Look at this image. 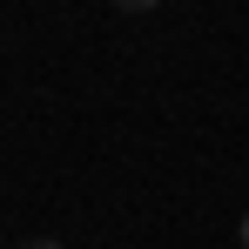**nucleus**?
<instances>
[{
	"mask_svg": "<svg viewBox=\"0 0 249 249\" xmlns=\"http://www.w3.org/2000/svg\"><path fill=\"white\" fill-rule=\"evenodd\" d=\"M20 249H61V243H20Z\"/></svg>",
	"mask_w": 249,
	"mask_h": 249,
	"instance_id": "nucleus-1",
	"label": "nucleus"
},
{
	"mask_svg": "<svg viewBox=\"0 0 249 249\" xmlns=\"http://www.w3.org/2000/svg\"><path fill=\"white\" fill-rule=\"evenodd\" d=\"M243 249H249V215H243Z\"/></svg>",
	"mask_w": 249,
	"mask_h": 249,
	"instance_id": "nucleus-2",
	"label": "nucleus"
}]
</instances>
